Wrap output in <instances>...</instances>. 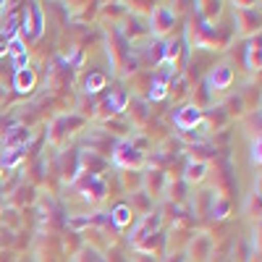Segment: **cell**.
I'll return each instance as SVG.
<instances>
[{
  "label": "cell",
  "instance_id": "277c9868",
  "mask_svg": "<svg viewBox=\"0 0 262 262\" xmlns=\"http://www.w3.org/2000/svg\"><path fill=\"white\" fill-rule=\"evenodd\" d=\"M102 84H105L102 76H92V81H90V86H102Z\"/></svg>",
  "mask_w": 262,
  "mask_h": 262
},
{
  "label": "cell",
  "instance_id": "6da1fadb",
  "mask_svg": "<svg viewBox=\"0 0 262 262\" xmlns=\"http://www.w3.org/2000/svg\"><path fill=\"white\" fill-rule=\"evenodd\" d=\"M196 121H200V111H196V107H186L184 113H179V116H176L179 128H189V126H194Z\"/></svg>",
  "mask_w": 262,
  "mask_h": 262
},
{
  "label": "cell",
  "instance_id": "7a4b0ae2",
  "mask_svg": "<svg viewBox=\"0 0 262 262\" xmlns=\"http://www.w3.org/2000/svg\"><path fill=\"white\" fill-rule=\"evenodd\" d=\"M16 84H18V90H24V86L29 90V86L34 84V74H32V71H24V69H21V71H18V79H16Z\"/></svg>",
  "mask_w": 262,
  "mask_h": 262
},
{
  "label": "cell",
  "instance_id": "3957f363",
  "mask_svg": "<svg viewBox=\"0 0 262 262\" xmlns=\"http://www.w3.org/2000/svg\"><path fill=\"white\" fill-rule=\"evenodd\" d=\"M116 221H118L121 226L128 221V207H118V210H116Z\"/></svg>",
  "mask_w": 262,
  "mask_h": 262
}]
</instances>
